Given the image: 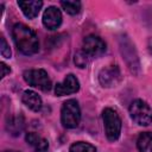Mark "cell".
<instances>
[{"instance_id":"cell-17","label":"cell","mask_w":152,"mask_h":152,"mask_svg":"<svg viewBox=\"0 0 152 152\" xmlns=\"http://www.w3.org/2000/svg\"><path fill=\"white\" fill-rule=\"evenodd\" d=\"M89 61H90V57H89L84 51L81 50V51H78V52L75 53L74 62H75V64H76L78 68H86V66L88 65Z\"/></svg>"},{"instance_id":"cell-1","label":"cell","mask_w":152,"mask_h":152,"mask_svg":"<svg viewBox=\"0 0 152 152\" xmlns=\"http://www.w3.org/2000/svg\"><path fill=\"white\" fill-rule=\"evenodd\" d=\"M13 40L18 50L24 55H34L39 51V42L34 31L24 24H15L12 30Z\"/></svg>"},{"instance_id":"cell-10","label":"cell","mask_w":152,"mask_h":152,"mask_svg":"<svg viewBox=\"0 0 152 152\" xmlns=\"http://www.w3.org/2000/svg\"><path fill=\"white\" fill-rule=\"evenodd\" d=\"M25 139H26V142L34 150V152H48L49 142L45 138L40 137L39 134L31 132L26 134Z\"/></svg>"},{"instance_id":"cell-7","label":"cell","mask_w":152,"mask_h":152,"mask_svg":"<svg viewBox=\"0 0 152 152\" xmlns=\"http://www.w3.org/2000/svg\"><path fill=\"white\" fill-rule=\"evenodd\" d=\"M120 80L121 74L116 65H108L103 68L99 74V81L102 84V87H114L119 83Z\"/></svg>"},{"instance_id":"cell-9","label":"cell","mask_w":152,"mask_h":152,"mask_svg":"<svg viewBox=\"0 0 152 152\" xmlns=\"http://www.w3.org/2000/svg\"><path fill=\"white\" fill-rule=\"evenodd\" d=\"M62 23V13L61 11L55 7L50 6L45 10L43 14V24L48 30H55Z\"/></svg>"},{"instance_id":"cell-5","label":"cell","mask_w":152,"mask_h":152,"mask_svg":"<svg viewBox=\"0 0 152 152\" xmlns=\"http://www.w3.org/2000/svg\"><path fill=\"white\" fill-rule=\"evenodd\" d=\"M24 80L30 86L38 88L43 91L51 89V80L44 69H30L24 71Z\"/></svg>"},{"instance_id":"cell-14","label":"cell","mask_w":152,"mask_h":152,"mask_svg":"<svg viewBox=\"0 0 152 152\" xmlns=\"http://www.w3.org/2000/svg\"><path fill=\"white\" fill-rule=\"evenodd\" d=\"M137 146L139 152H152V133L144 132L138 137Z\"/></svg>"},{"instance_id":"cell-8","label":"cell","mask_w":152,"mask_h":152,"mask_svg":"<svg viewBox=\"0 0 152 152\" xmlns=\"http://www.w3.org/2000/svg\"><path fill=\"white\" fill-rule=\"evenodd\" d=\"M80 89V82L76 78V76H74L72 74H69L65 76V78L57 83L55 87V94L57 96H64V95H70L76 93Z\"/></svg>"},{"instance_id":"cell-12","label":"cell","mask_w":152,"mask_h":152,"mask_svg":"<svg viewBox=\"0 0 152 152\" xmlns=\"http://www.w3.org/2000/svg\"><path fill=\"white\" fill-rule=\"evenodd\" d=\"M18 6L21 8L24 15L28 19H33L38 15L43 2L42 1H18Z\"/></svg>"},{"instance_id":"cell-16","label":"cell","mask_w":152,"mask_h":152,"mask_svg":"<svg viewBox=\"0 0 152 152\" xmlns=\"http://www.w3.org/2000/svg\"><path fill=\"white\" fill-rule=\"evenodd\" d=\"M61 6L63 7V10L71 14V15H75L80 12L81 10V2L80 1H61Z\"/></svg>"},{"instance_id":"cell-18","label":"cell","mask_w":152,"mask_h":152,"mask_svg":"<svg viewBox=\"0 0 152 152\" xmlns=\"http://www.w3.org/2000/svg\"><path fill=\"white\" fill-rule=\"evenodd\" d=\"M0 40H1L0 52H1L2 57H5V58H11V49H10V46H8L7 42H6V39H5L4 37H1Z\"/></svg>"},{"instance_id":"cell-2","label":"cell","mask_w":152,"mask_h":152,"mask_svg":"<svg viewBox=\"0 0 152 152\" xmlns=\"http://www.w3.org/2000/svg\"><path fill=\"white\" fill-rule=\"evenodd\" d=\"M102 119L107 139L110 141H115L121 133V119L119 114L112 108H106L102 112Z\"/></svg>"},{"instance_id":"cell-4","label":"cell","mask_w":152,"mask_h":152,"mask_svg":"<svg viewBox=\"0 0 152 152\" xmlns=\"http://www.w3.org/2000/svg\"><path fill=\"white\" fill-rule=\"evenodd\" d=\"M129 114L132 120L140 126H148L152 124V108L142 100H135L131 103Z\"/></svg>"},{"instance_id":"cell-19","label":"cell","mask_w":152,"mask_h":152,"mask_svg":"<svg viewBox=\"0 0 152 152\" xmlns=\"http://www.w3.org/2000/svg\"><path fill=\"white\" fill-rule=\"evenodd\" d=\"M0 65H1V69H2V72H1V78H4V77H5V76H6V75H7V74L11 71V70H10V68H8V66H7L5 63H1Z\"/></svg>"},{"instance_id":"cell-11","label":"cell","mask_w":152,"mask_h":152,"mask_svg":"<svg viewBox=\"0 0 152 152\" xmlns=\"http://www.w3.org/2000/svg\"><path fill=\"white\" fill-rule=\"evenodd\" d=\"M21 100L26 107H28L33 112H38L42 108V99L40 96L33 90H25L23 93Z\"/></svg>"},{"instance_id":"cell-13","label":"cell","mask_w":152,"mask_h":152,"mask_svg":"<svg viewBox=\"0 0 152 152\" xmlns=\"http://www.w3.org/2000/svg\"><path fill=\"white\" fill-rule=\"evenodd\" d=\"M7 131L13 134V135H18L20 134V132L24 129V126H25V121H24V118L23 115H15V116H12L8 122H7Z\"/></svg>"},{"instance_id":"cell-6","label":"cell","mask_w":152,"mask_h":152,"mask_svg":"<svg viewBox=\"0 0 152 152\" xmlns=\"http://www.w3.org/2000/svg\"><path fill=\"white\" fill-rule=\"evenodd\" d=\"M82 51H84L90 58L100 57L106 51V44H104V42L100 37L90 34V36H87L83 39Z\"/></svg>"},{"instance_id":"cell-15","label":"cell","mask_w":152,"mask_h":152,"mask_svg":"<svg viewBox=\"0 0 152 152\" xmlns=\"http://www.w3.org/2000/svg\"><path fill=\"white\" fill-rule=\"evenodd\" d=\"M70 152H96V148L89 142L78 141L70 146Z\"/></svg>"},{"instance_id":"cell-20","label":"cell","mask_w":152,"mask_h":152,"mask_svg":"<svg viewBox=\"0 0 152 152\" xmlns=\"http://www.w3.org/2000/svg\"><path fill=\"white\" fill-rule=\"evenodd\" d=\"M148 50H150V52L152 55V39H150V42H148Z\"/></svg>"},{"instance_id":"cell-21","label":"cell","mask_w":152,"mask_h":152,"mask_svg":"<svg viewBox=\"0 0 152 152\" xmlns=\"http://www.w3.org/2000/svg\"><path fill=\"white\" fill-rule=\"evenodd\" d=\"M5 152H18V151H5Z\"/></svg>"},{"instance_id":"cell-3","label":"cell","mask_w":152,"mask_h":152,"mask_svg":"<svg viewBox=\"0 0 152 152\" xmlns=\"http://www.w3.org/2000/svg\"><path fill=\"white\" fill-rule=\"evenodd\" d=\"M81 120V110L76 100H68L61 109V121L66 128H75Z\"/></svg>"}]
</instances>
